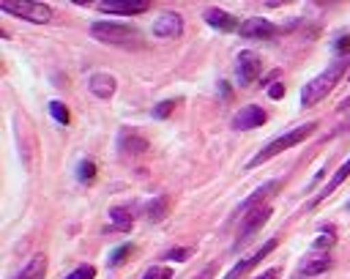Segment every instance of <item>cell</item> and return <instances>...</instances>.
Listing matches in <instances>:
<instances>
[{"label":"cell","instance_id":"12","mask_svg":"<svg viewBox=\"0 0 350 279\" xmlns=\"http://www.w3.org/2000/svg\"><path fill=\"white\" fill-rule=\"evenodd\" d=\"M96 8L107 14H145L150 3L148 0H101L96 3Z\"/></svg>","mask_w":350,"mask_h":279},{"label":"cell","instance_id":"29","mask_svg":"<svg viewBox=\"0 0 350 279\" xmlns=\"http://www.w3.org/2000/svg\"><path fill=\"white\" fill-rule=\"evenodd\" d=\"M189 257H191V249H186V246L170 249V252L164 254V260H175V263H183V260H189Z\"/></svg>","mask_w":350,"mask_h":279},{"label":"cell","instance_id":"33","mask_svg":"<svg viewBox=\"0 0 350 279\" xmlns=\"http://www.w3.org/2000/svg\"><path fill=\"white\" fill-rule=\"evenodd\" d=\"M279 274H282V268H268V271H262V274H257L252 279H279Z\"/></svg>","mask_w":350,"mask_h":279},{"label":"cell","instance_id":"21","mask_svg":"<svg viewBox=\"0 0 350 279\" xmlns=\"http://www.w3.org/2000/svg\"><path fill=\"white\" fill-rule=\"evenodd\" d=\"M134 252V243H120L118 249H112V254H109V260H107V265L109 268H118V265H123L126 260H129V254Z\"/></svg>","mask_w":350,"mask_h":279},{"label":"cell","instance_id":"19","mask_svg":"<svg viewBox=\"0 0 350 279\" xmlns=\"http://www.w3.org/2000/svg\"><path fill=\"white\" fill-rule=\"evenodd\" d=\"M109 222H112V227L118 232H126L134 224V213L129 208H123V205H115V208H109Z\"/></svg>","mask_w":350,"mask_h":279},{"label":"cell","instance_id":"18","mask_svg":"<svg viewBox=\"0 0 350 279\" xmlns=\"http://www.w3.org/2000/svg\"><path fill=\"white\" fill-rule=\"evenodd\" d=\"M347 175H350V159H347V161H345V164H342V167L334 172V178H331V181L323 186V191L314 197V202H320V200H325L328 194H334V191H336V189H339V186L347 181Z\"/></svg>","mask_w":350,"mask_h":279},{"label":"cell","instance_id":"31","mask_svg":"<svg viewBox=\"0 0 350 279\" xmlns=\"http://www.w3.org/2000/svg\"><path fill=\"white\" fill-rule=\"evenodd\" d=\"M339 112H347V120L339 126V131H345V129H350V96H347V98L339 104Z\"/></svg>","mask_w":350,"mask_h":279},{"label":"cell","instance_id":"35","mask_svg":"<svg viewBox=\"0 0 350 279\" xmlns=\"http://www.w3.org/2000/svg\"><path fill=\"white\" fill-rule=\"evenodd\" d=\"M347 205H350V202H347Z\"/></svg>","mask_w":350,"mask_h":279},{"label":"cell","instance_id":"9","mask_svg":"<svg viewBox=\"0 0 350 279\" xmlns=\"http://www.w3.org/2000/svg\"><path fill=\"white\" fill-rule=\"evenodd\" d=\"M180 33H183V16L178 11H164L153 22V36L159 38H178Z\"/></svg>","mask_w":350,"mask_h":279},{"label":"cell","instance_id":"6","mask_svg":"<svg viewBox=\"0 0 350 279\" xmlns=\"http://www.w3.org/2000/svg\"><path fill=\"white\" fill-rule=\"evenodd\" d=\"M276 246H279V241H276V238H268V241H265V243H262V246H260L254 254H249L246 260L235 263V265L227 271V276H224V279H241V276H246V274H249L252 268H257V265H260V263H262V260H265V257H268V254H271Z\"/></svg>","mask_w":350,"mask_h":279},{"label":"cell","instance_id":"28","mask_svg":"<svg viewBox=\"0 0 350 279\" xmlns=\"http://www.w3.org/2000/svg\"><path fill=\"white\" fill-rule=\"evenodd\" d=\"M334 52H336L339 57H350V36H339V38L334 41Z\"/></svg>","mask_w":350,"mask_h":279},{"label":"cell","instance_id":"23","mask_svg":"<svg viewBox=\"0 0 350 279\" xmlns=\"http://www.w3.org/2000/svg\"><path fill=\"white\" fill-rule=\"evenodd\" d=\"M49 115H52L57 123H63V126L71 120V112H68V107H66L63 101H49Z\"/></svg>","mask_w":350,"mask_h":279},{"label":"cell","instance_id":"24","mask_svg":"<svg viewBox=\"0 0 350 279\" xmlns=\"http://www.w3.org/2000/svg\"><path fill=\"white\" fill-rule=\"evenodd\" d=\"M77 178L82 181V183H90L93 178H96V164L93 161H79V167H77Z\"/></svg>","mask_w":350,"mask_h":279},{"label":"cell","instance_id":"25","mask_svg":"<svg viewBox=\"0 0 350 279\" xmlns=\"http://www.w3.org/2000/svg\"><path fill=\"white\" fill-rule=\"evenodd\" d=\"M142 279H172V271H170L167 265H150V268L142 274Z\"/></svg>","mask_w":350,"mask_h":279},{"label":"cell","instance_id":"20","mask_svg":"<svg viewBox=\"0 0 350 279\" xmlns=\"http://www.w3.org/2000/svg\"><path fill=\"white\" fill-rule=\"evenodd\" d=\"M167 213H170V197H156V200L148 202V208H145L148 222H161Z\"/></svg>","mask_w":350,"mask_h":279},{"label":"cell","instance_id":"32","mask_svg":"<svg viewBox=\"0 0 350 279\" xmlns=\"http://www.w3.org/2000/svg\"><path fill=\"white\" fill-rule=\"evenodd\" d=\"M213 274H216V263H208V265H205L194 279H213Z\"/></svg>","mask_w":350,"mask_h":279},{"label":"cell","instance_id":"3","mask_svg":"<svg viewBox=\"0 0 350 279\" xmlns=\"http://www.w3.org/2000/svg\"><path fill=\"white\" fill-rule=\"evenodd\" d=\"M317 131V123H301V126H295V129H290L287 134H282V137H276V140H271L265 148H260L257 153H254V159L246 164L249 170H254V167H260L262 161H268V159H273L276 153H282V150H287V148H293V145H298V142H304L309 134H314Z\"/></svg>","mask_w":350,"mask_h":279},{"label":"cell","instance_id":"26","mask_svg":"<svg viewBox=\"0 0 350 279\" xmlns=\"http://www.w3.org/2000/svg\"><path fill=\"white\" fill-rule=\"evenodd\" d=\"M66 279H96V265H79Z\"/></svg>","mask_w":350,"mask_h":279},{"label":"cell","instance_id":"15","mask_svg":"<svg viewBox=\"0 0 350 279\" xmlns=\"http://www.w3.org/2000/svg\"><path fill=\"white\" fill-rule=\"evenodd\" d=\"M118 145H120V153H126V156H139L148 150V140L134 129H123L118 137Z\"/></svg>","mask_w":350,"mask_h":279},{"label":"cell","instance_id":"1","mask_svg":"<svg viewBox=\"0 0 350 279\" xmlns=\"http://www.w3.org/2000/svg\"><path fill=\"white\" fill-rule=\"evenodd\" d=\"M347 63H350V57H336L325 71H320L314 79H309V82L301 88V104H304V107H314L317 101H323V98L334 90V85L342 79Z\"/></svg>","mask_w":350,"mask_h":279},{"label":"cell","instance_id":"14","mask_svg":"<svg viewBox=\"0 0 350 279\" xmlns=\"http://www.w3.org/2000/svg\"><path fill=\"white\" fill-rule=\"evenodd\" d=\"M88 90H90L96 98H112L115 90H118V82H115L112 74L98 71V74H90V79H88Z\"/></svg>","mask_w":350,"mask_h":279},{"label":"cell","instance_id":"30","mask_svg":"<svg viewBox=\"0 0 350 279\" xmlns=\"http://www.w3.org/2000/svg\"><path fill=\"white\" fill-rule=\"evenodd\" d=\"M268 96H271V98H282V96H284V85H282V82H271V85H268Z\"/></svg>","mask_w":350,"mask_h":279},{"label":"cell","instance_id":"5","mask_svg":"<svg viewBox=\"0 0 350 279\" xmlns=\"http://www.w3.org/2000/svg\"><path fill=\"white\" fill-rule=\"evenodd\" d=\"M271 213H273L271 205H262V208H254V211L243 213V216H241V224H238V235H235V249L243 246L249 238H254V232L271 219Z\"/></svg>","mask_w":350,"mask_h":279},{"label":"cell","instance_id":"4","mask_svg":"<svg viewBox=\"0 0 350 279\" xmlns=\"http://www.w3.org/2000/svg\"><path fill=\"white\" fill-rule=\"evenodd\" d=\"M0 11L3 14H11V16H19L25 22H36V25H44L52 19V8L46 3H33V0H0Z\"/></svg>","mask_w":350,"mask_h":279},{"label":"cell","instance_id":"22","mask_svg":"<svg viewBox=\"0 0 350 279\" xmlns=\"http://www.w3.org/2000/svg\"><path fill=\"white\" fill-rule=\"evenodd\" d=\"M334 243H336L334 230H323V235H317V238L312 241V252H328Z\"/></svg>","mask_w":350,"mask_h":279},{"label":"cell","instance_id":"2","mask_svg":"<svg viewBox=\"0 0 350 279\" xmlns=\"http://www.w3.org/2000/svg\"><path fill=\"white\" fill-rule=\"evenodd\" d=\"M90 36L101 44H112V46H123V49H137L142 46V36L139 30L123 25V22H93L90 25Z\"/></svg>","mask_w":350,"mask_h":279},{"label":"cell","instance_id":"34","mask_svg":"<svg viewBox=\"0 0 350 279\" xmlns=\"http://www.w3.org/2000/svg\"><path fill=\"white\" fill-rule=\"evenodd\" d=\"M347 79H350V74H347Z\"/></svg>","mask_w":350,"mask_h":279},{"label":"cell","instance_id":"10","mask_svg":"<svg viewBox=\"0 0 350 279\" xmlns=\"http://www.w3.org/2000/svg\"><path fill=\"white\" fill-rule=\"evenodd\" d=\"M260 68H262L260 57H257L254 52H249V49H243V52L238 55V60H235V71H238V79H241V85H252V82L257 79Z\"/></svg>","mask_w":350,"mask_h":279},{"label":"cell","instance_id":"8","mask_svg":"<svg viewBox=\"0 0 350 279\" xmlns=\"http://www.w3.org/2000/svg\"><path fill=\"white\" fill-rule=\"evenodd\" d=\"M265 120H268V115H265L262 107H257V104H246V107H241V109L232 115V129H238V131H249V129L262 126Z\"/></svg>","mask_w":350,"mask_h":279},{"label":"cell","instance_id":"11","mask_svg":"<svg viewBox=\"0 0 350 279\" xmlns=\"http://www.w3.org/2000/svg\"><path fill=\"white\" fill-rule=\"evenodd\" d=\"M282 186V181L279 178H273V181H268V183H262L257 191H252L241 205H238V213L243 216V213H249V211H254V208H262V205H268L265 200L271 197V194H276V189Z\"/></svg>","mask_w":350,"mask_h":279},{"label":"cell","instance_id":"7","mask_svg":"<svg viewBox=\"0 0 350 279\" xmlns=\"http://www.w3.org/2000/svg\"><path fill=\"white\" fill-rule=\"evenodd\" d=\"M238 33H241L243 38H260V41H271V38H273L279 30H276V25H273L271 19H262V16H249V19H243V22H241Z\"/></svg>","mask_w":350,"mask_h":279},{"label":"cell","instance_id":"17","mask_svg":"<svg viewBox=\"0 0 350 279\" xmlns=\"http://www.w3.org/2000/svg\"><path fill=\"white\" fill-rule=\"evenodd\" d=\"M44 274H46V254H33L30 263L14 279H44Z\"/></svg>","mask_w":350,"mask_h":279},{"label":"cell","instance_id":"13","mask_svg":"<svg viewBox=\"0 0 350 279\" xmlns=\"http://www.w3.org/2000/svg\"><path fill=\"white\" fill-rule=\"evenodd\" d=\"M331 254L328 252H312L306 254L301 263H298V276H317V274H325L331 268Z\"/></svg>","mask_w":350,"mask_h":279},{"label":"cell","instance_id":"16","mask_svg":"<svg viewBox=\"0 0 350 279\" xmlns=\"http://www.w3.org/2000/svg\"><path fill=\"white\" fill-rule=\"evenodd\" d=\"M205 22L211 25V27H216V30H235V27H241L238 22H235V16L230 14V11H224V8H205Z\"/></svg>","mask_w":350,"mask_h":279},{"label":"cell","instance_id":"27","mask_svg":"<svg viewBox=\"0 0 350 279\" xmlns=\"http://www.w3.org/2000/svg\"><path fill=\"white\" fill-rule=\"evenodd\" d=\"M175 109V98H167V101H161L156 109H153V118H159V120H164V118H170V112Z\"/></svg>","mask_w":350,"mask_h":279}]
</instances>
